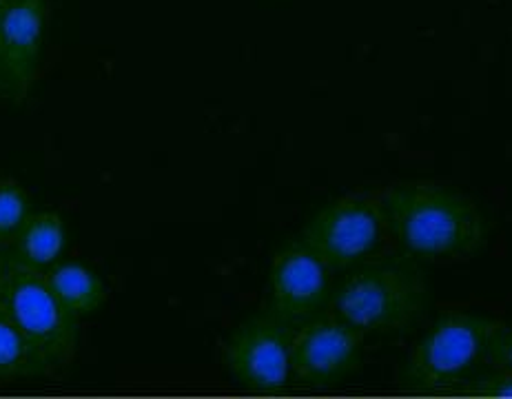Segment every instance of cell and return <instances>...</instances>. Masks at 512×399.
Masks as SVG:
<instances>
[{
	"instance_id": "obj_1",
	"label": "cell",
	"mask_w": 512,
	"mask_h": 399,
	"mask_svg": "<svg viewBox=\"0 0 512 399\" xmlns=\"http://www.w3.org/2000/svg\"><path fill=\"white\" fill-rule=\"evenodd\" d=\"M382 213L402 249L419 260L470 258L484 251L490 240V222L479 204L446 184H393L384 196Z\"/></svg>"
},
{
	"instance_id": "obj_2",
	"label": "cell",
	"mask_w": 512,
	"mask_h": 399,
	"mask_svg": "<svg viewBox=\"0 0 512 399\" xmlns=\"http://www.w3.org/2000/svg\"><path fill=\"white\" fill-rule=\"evenodd\" d=\"M333 311L366 335H402L424 320L428 278L413 255H395L351 266L331 293Z\"/></svg>"
},
{
	"instance_id": "obj_3",
	"label": "cell",
	"mask_w": 512,
	"mask_h": 399,
	"mask_svg": "<svg viewBox=\"0 0 512 399\" xmlns=\"http://www.w3.org/2000/svg\"><path fill=\"white\" fill-rule=\"evenodd\" d=\"M501 324L490 315L444 311L406 357L399 384L413 393H442L466 382L488 360Z\"/></svg>"
},
{
	"instance_id": "obj_4",
	"label": "cell",
	"mask_w": 512,
	"mask_h": 399,
	"mask_svg": "<svg viewBox=\"0 0 512 399\" xmlns=\"http://www.w3.org/2000/svg\"><path fill=\"white\" fill-rule=\"evenodd\" d=\"M0 306L43 357L49 375L74 364L80 317L51 291L45 271L9 262Z\"/></svg>"
},
{
	"instance_id": "obj_5",
	"label": "cell",
	"mask_w": 512,
	"mask_h": 399,
	"mask_svg": "<svg viewBox=\"0 0 512 399\" xmlns=\"http://www.w3.org/2000/svg\"><path fill=\"white\" fill-rule=\"evenodd\" d=\"M384 213L371 198H337L306 222L302 240L331 271H344L371 258L382 242Z\"/></svg>"
},
{
	"instance_id": "obj_6",
	"label": "cell",
	"mask_w": 512,
	"mask_h": 399,
	"mask_svg": "<svg viewBox=\"0 0 512 399\" xmlns=\"http://www.w3.org/2000/svg\"><path fill=\"white\" fill-rule=\"evenodd\" d=\"M293 324L271 311L255 315L229 337L224 364L240 386L255 393H278L291 375Z\"/></svg>"
},
{
	"instance_id": "obj_7",
	"label": "cell",
	"mask_w": 512,
	"mask_h": 399,
	"mask_svg": "<svg viewBox=\"0 0 512 399\" xmlns=\"http://www.w3.org/2000/svg\"><path fill=\"white\" fill-rule=\"evenodd\" d=\"M364 335L342 317L317 313L304 320L291 340V373L311 388H329L362 364Z\"/></svg>"
},
{
	"instance_id": "obj_8",
	"label": "cell",
	"mask_w": 512,
	"mask_h": 399,
	"mask_svg": "<svg viewBox=\"0 0 512 399\" xmlns=\"http://www.w3.org/2000/svg\"><path fill=\"white\" fill-rule=\"evenodd\" d=\"M331 269L304 240L275 251L269 269V311L295 324L322 313L331 302Z\"/></svg>"
},
{
	"instance_id": "obj_9",
	"label": "cell",
	"mask_w": 512,
	"mask_h": 399,
	"mask_svg": "<svg viewBox=\"0 0 512 399\" xmlns=\"http://www.w3.org/2000/svg\"><path fill=\"white\" fill-rule=\"evenodd\" d=\"M45 29V0H7L0 20V96L27 98L43 58Z\"/></svg>"
},
{
	"instance_id": "obj_10",
	"label": "cell",
	"mask_w": 512,
	"mask_h": 399,
	"mask_svg": "<svg viewBox=\"0 0 512 399\" xmlns=\"http://www.w3.org/2000/svg\"><path fill=\"white\" fill-rule=\"evenodd\" d=\"M67 247L65 220L54 211L29 216L14 242L5 249V258L12 264L47 271L63 255Z\"/></svg>"
},
{
	"instance_id": "obj_11",
	"label": "cell",
	"mask_w": 512,
	"mask_h": 399,
	"mask_svg": "<svg viewBox=\"0 0 512 399\" xmlns=\"http://www.w3.org/2000/svg\"><path fill=\"white\" fill-rule=\"evenodd\" d=\"M51 291L65 304V309L76 317L96 313L107 300V289L98 273L85 264L65 262L54 264L45 271Z\"/></svg>"
},
{
	"instance_id": "obj_12",
	"label": "cell",
	"mask_w": 512,
	"mask_h": 399,
	"mask_svg": "<svg viewBox=\"0 0 512 399\" xmlns=\"http://www.w3.org/2000/svg\"><path fill=\"white\" fill-rule=\"evenodd\" d=\"M45 375H49V371L43 357L0 306V382L36 380Z\"/></svg>"
},
{
	"instance_id": "obj_13",
	"label": "cell",
	"mask_w": 512,
	"mask_h": 399,
	"mask_svg": "<svg viewBox=\"0 0 512 399\" xmlns=\"http://www.w3.org/2000/svg\"><path fill=\"white\" fill-rule=\"evenodd\" d=\"M32 216V202L16 180H0V249H7Z\"/></svg>"
},
{
	"instance_id": "obj_14",
	"label": "cell",
	"mask_w": 512,
	"mask_h": 399,
	"mask_svg": "<svg viewBox=\"0 0 512 399\" xmlns=\"http://www.w3.org/2000/svg\"><path fill=\"white\" fill-rule=\"evenodd\" d=\"M466 393L479 397H512V371L497 366L495 371L481 373L468 380Z\"/></svg>"
},
{
	"instance_id": "obj_15",
	"label": "cell",
	"mask_w": 512,
	"mask_h": 399,
	"mask_svg": "<svg viewBox=\"0 0 512 399\" xmlns=\"http://www.w3.org/2000/svg\"><path fill=\"white\" fill-rule=\"evenodd\" d=\"M488 362L512 371V326H499L488 346Z\"/></svg>"
},
{
	"instance_id": "obj_16",
	"label": "cell",
	"mask_w": 512,
	"mask_h": 399,
	"mask_svg": "<svg viewBox=\"0 0 512 399\" xmlns=\"http://www.w3.org/2000/svg\"><path fill=\"white\" fill-rule=\"evenodd\" d=\"M7 269L9 262L5 255H0V298H3V289H5V280H7Z\"/></svg>"
},
{
	"instance_id": "obj_17",
	"label": "cell",
	"mask_w": 512,
	"mask_h": 399,
	"mask_svg": "<svg viewBox=\"0 0 512 399\" xmlns=\"http://www.w3.org/2000/svg\"><path fill=\"white\" fill-rule=\"evenodd\" d=\"M5 7H7V0H0V20H3V14H5Z\"/></svg>"
}]
</instances>
